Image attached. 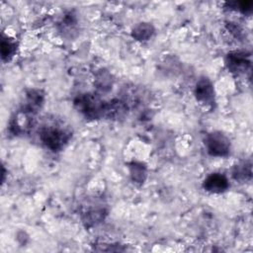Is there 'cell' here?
Segmentation results:
<instances>
[{
  "mask_svg": "<svg viewBox=\"0 0 253 253\" xmlns=\"http://www.w3.org/2000/svg\"><path fill=\"white\" fill-rule=\"evenodd\" d=\"M133 36L138 39V40H146V36L149 37L151 36V27L147 26V25H140L139 27H137L134 31Z\"/></svg>",
  "mask_w": 253,
  "mask_h": 253,
  "instance_id": "obj_7",
  "label": "cell"
},
{
  "mask_svg": "<svg viewBox=\"0 0 253 253\" xmlns=\"http://www.w3.org/2000/svg\"><path fill=\"white\" fill-rule=\"evenodd\" d=\"M15 47H16V44L14 42L9 41L8 39L7 40H3L2 43H1L2 57L4 59L5 58L8 59L9 57H11L14 54V52H15Z\"/></svg>",
  "mask_w": 253,
  "mask_h": 253,
  "instance_id": "obj_6",
  "label": "cell"
},
{
  "mask_svg": "<svg viewBox=\"0 0 253 253\" xmlns=\"http://www.w3.org/2000/svg\"><path fill=\"white\" fill-rule=\"evenodd\" d=\"M228 67L233 72H240L246 69V65L249 64V62L246 60V57L243 53L235 52L233 54L228 55Z\"/></svg>",
  "mask_w": 253,
  "mask_h": 253,
  "instance_id": "obj_5",
  "label": "cell"
},
{
  "mask_svg": "<svg viewBox=\"0 0 253 253\" xmlns=\"http://www.w3.org/2000/svg\"><path fill=\"white\" fill-rule=\"evenodd\" d=\"M208 151L214 156H224L229 150L228 139L220 133H211L207 137L206 141Z\"/></svg>",
  "mask_w": 253,
  "mask_h": 253,
  "instance_id": "obj_2",
  "label": "cell"
},
{
  "mask_svg": "<svg viewBox=\"0 0 253 253\" xmlns=\"http://www.w3.org/2000/svg\"><path fill=\"white\" fill-rule=\"evenodd\" d=\"M205 189L211 193H221L228 187L226 178L218 173L210 175L205 181Z\"/></svg>",
  "mask_w": 253,
  "mask_h": 253,
  "instance_id": "obj_3",
  "label": "cell"
},
{
  "mask_svg": "<svg viewBox=\"0 0 253 253\" xmlns=\"http://www.w3.org/2000/svg\"><path fill=\"white\" fill-rule=\"evenodd\" d=\"M41 138L48 148L52 150H57L66 142L67 134L64 130L60 128L47 126L42 129L41 133Z\"/></svg>",
  "mask_w": 253,
  "mask_h": 253,
  "instance_id": "obj_1",
  "label": "cell"
},
{
  "mask_svg": "<svg viewBox=\"0 0 253 253\" xmlns=\"http://www.w3.org/2000/svg\"><path fill=\"white\" fill-rule=\"evenodd\" d=\"M196 94L198 100L204 102V103H210L213 99V89L211 84V82L207 79H201L199 83L197 84Z\"/></svg>",
  "mask_w": 253,
  "mask_h": 253,
  "instance_id": "obj_4",
  "label": "cell"
}]
</instances>
